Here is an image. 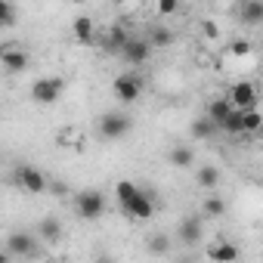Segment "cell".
I'll return each instance as SVG.
<instances>
[{
    "label": "cell",
    "instance_id": "cell-17",
    "mask_svg": "<svg viewBox=\"0 0 263 263\" xmlns=\"http://www.w3.org/2000/svg\"><path fill=\"white\" fill-rule=\"evenodd\" d=\"M167 161H171L177 171H186L189 164H195V149H192V146H174L171 155H167Z\"/></svg>",
    "mask_w": 263,
    "mask_h": 263
},
{
    "label": "cell",
    "instance_id": "cell-4",
    "mask_svg": "<svg viewBox=\"0 0 263 263\" xmlns=\"http://www.w3.org/2000/svg\"><path fill=\"white\" fill-rule=\"evenodd\" d=\"M74 214L81 220H99L105 214V195L99 189H84L74 198Z\"/></svg>",
    "mask_w": 263,
    "mask_h": 263
},
{
    "label": "cell",
    "instance_id": "cell-31",
    "mask_svg": "<svg viewBox=\"0 0 263 263\" xmlns=\"http://www.w3.org/2000/svg\"><path fill=\"white\" fill-rule=\"evenodd\" d=\"M10 260H13V254H10V251H0V263H10Z\"/></svg>",
    "mask_w": 263,
    "mask_h": 263
},
{
    "label": "cell",
    "instance_id": "cell-29",
    "mask_svg": "<svg viewBox=\"0 0 263 263\" xmlns=\"http://www.w3.org/2000/svg\"><path fill=\"white\" fill-rule=\"evenodd\" d=\"M251 50H254V44H251V41H232V44H229V53H232V56H238V59H241V56H248Z\"/></svg>",
    "mask_w": 263,
    "mask_h": 263
},
{
    "label": "cell",
    "instance_id": "cell-26",
    "mask_svg": "<svg viewBox=\"0 0 263 263\" xmlns=\"http://www.w3.org/2000/svg\"><path fill=\"white\" fill-rule=\"evenodd\" d=\"M140 186L137 183H130V180H118L115 183V198H118V204H127L130 201V195H134Z\"/></svg>",
    "mask_w": 263,
    "mask_h": 263
},
{
    "label": "cell",
    "instance_id": "cell-28",
    "mask_svg": "<svg viewBox=\"0 0 263 263\" xmlns=\"http://www.w3.org/2000/svg\"><path fill=\"white\" fill-rule=\"evenodd\" d=\"M149 251H152V254H167V251H171V241H167L164 235H152V238H149Z\"/></svg>",
    "mask_w": 263,
    "mask_h": 263
},
{
    "label": "cell",
    "instance_id": "cell-16",
    "mask_svg": "<svg viewBox=\"0 0 263 263\" xmlns=\"http://www.w3.org/2000/svg\"><path fill=\"white\" fill-rule=\"evenodd\" d=\"M260 127H263V115H260V108H257V105L241 108V134H245V137H254Z\"/></svg>",
    "mask_w": 263,
    "mask_h": 263
},
{
    "label": "cell",
    "instance_id": "cell-19",
    "mask_svg": "<svg viewBox=\"0 0 263 263\" xmlns=\"http://www.w3.org/2000/svg\"><path fill=\"white\" fill-rule=\"evenodd\" d=\"M238 16H241L245 25H260L263 22V0H245Z\"/></svg>",
    "mask_w": 263,
    "mask_h": 263
},
{
    "label": "cell",
    "instance_id": "cell-8",
    "mask_svg": "<svg viewBox=\"0 0 263 263\" xmlns=\"http://www.w3.org/2000/svg\"><path fill=\"white\" fill-rule=\"evenodd\" d=\"M177 238H180L183 245L195 248V245L204 238V217H201V214H189V217H183L180 226H177Z\"/></svg>",
    "mask_w": 263,
    "mask_h": 263
},
{
    "label": "cell",
    "instance_id": "cell-9",
    "mask_svg": "<svg viewBox=\"0 0 263 263\" xmlns=\"http://www.w3.org/2000/svg\"><path fill=\"white\" fill-rule=\"evenodd\" d=\"M149 56H152V47H149L146 37H127L124 47H121V59L127 65H146Z\"/></svg>",
    "mask_w": 263,
    "mask_h": 263
},
{
    "label": "cell",
    "instance_id": "cell-7",
    "mask_svg": "<svg viewBox=\"0 0 263 263\" xmlns=\"http://www.w3.org/2000/svg\"><path fill=\"white\" fill-rule=\"evenodd\" d=\"M0 65H4L10 74H22L31 65V56L16 41H10V44H0Z\"/></svg>",
    "mask_w": 263,
    "mask_h": 263
},
{
    "label": "cell",
    "instance_id": "cell-21",
    "mask_svg": "<svg viewBox=\"0 0 263 263\" xmlns=\"http://www.w3.org/2000/svg\"><path fill=\"white\" fill-rule=\"evenodd\" d=\"M146 41H149V47L155 50V47H171V44L177 41V34H174L171 28H164V25H155V28L146 34Z\"/></svg>",
    "mask_w": 263,
    "mask_h": 263
},
{
    "label": "cell",
    "instance_id": "cell-27",
    "mask_svg": "<svg viewBox=\"0 0 263 263\" xmlns=\"http://www.w3.org/2000/svg\"><path fill=\"white\" fill-rule=\"evenodd\" d=\"M155 10L158 16H174L180 10V0H155Z\"/></svg>",
    "mask_w": 263,
    "mask_h": 263
},
{
    "label": "cell",
    "instance_id": "cell-22",
    "mask_svg": "<svg viewBox=\"0 0 263 263\" xmlns=\"http://www.w3.org/2000/svg\"><path fill=\"white\" fill-rule=\"evenodd\" d=\"M229 111H232L229 99H226V96H217V99H211V102H208V111H204V115H208V118H211V121L220 127V121H223Z\"/></svg>",
    "mask_w": 263,
    "mask_h": 263
},
{
    "label": "cell",
    "instance_id": "cell-30",
    "mask_svg": "<svg viewBox=\"0 0 263 263\" xmlns=\"http://www.w3.org/2000/svg\"><path fill=\"white\" fill-rule=\"evenodd\" d=\"M201 34H204L208 41H220V25L211 22V19H204V22H201Z\"/></svg>",
    "mask_w": 263,
    "mask_h": 263
},
{
    "label": "cell",
    "instance_id": "cell-20",
    "mask_svg": "<svg viewBox=\"0 0 263 263\" xmlns=\"http://www.w3.org/2000/svg\"><path fill=\"white\" fill-rule=\"evenodd\" d=\"M214 130H217V124H214L208 115H201V118H195V121H192L189 137H192V140H211V137H214Z\"/></svg>",
    "mask_w": 263,
    "mask_h": 263
},
{
    "label": "cell",
    "instance_id": "cell-6",
    "mask_svg": "<svg viewBox=\"0 0 263 263\" xmlns=\"http://www.w3.org/2000/svg\"><path fill=\"white\" fill-rule=\"evenodd\" d=\"M16 183H19V189L28 192V195H44L47 186H50L47 174H41V171L31 167V164H19V167H16Z\"/></svg>",
    "mask_w": 263,
    "mask_h": 263
},
{
    "label": "cell",
    "instance_id": "cell-23",
    "mask_svg": "<svg viewBox=\"0 0 263 263\" xmlns=\"http://www.w3.org/2000/svg\"><path fill=\"white\" fill-rule=\"evenodd\" d=\"M220 130H223V134H229V137H245V134H241V108H232V111L220 121Z\"/></svg>",
    "mask_w": 263,
    "mask_h": 263
},
{
    "label": "cell",
    "instance_id": "cell-24",
    "mask_svg": "<svg viewBox=\"0 0 263 263\" xmlns=\"http://www.w3.org/2000/svg\"><path fill=\"white\" fill-rule=\"evenodd\" d=\"M130 34H127V28H121V25H111L108 28V34H105V50L108 53H121V47H124V41H127Z\"/></svg>",
    "mask_w": 263,
    "mask_h": 263
},
{
    "label": "cell",
    "instance_id": "cell-10",
    "mask_svg": "<svg viewBox=\"0 0 263 263\" xmlns=\"http://www.w3.org/2000/svg\"><path fill=\"white\" fill-rule=\"evenodd\" d=\"M226 99L232 108H251V105H257V84L254 81H235L229 87Z\"/></svg>",
    "mask_w": 263,
    "mask_h": 263
},
{
    "label": "cell",
    "instance_id": "cell-32",
    "mask_svg": "<svg viewBox=\"0 0 263 263\" xmlns=\"http://www.w3.org/2000/svg\"><path fill=\"white\" fill-rule=\"evenodd\" d=\"M68 4H74V7H81V4H87V0H68Z\"/></svg>",
    "mask_w": 263,
    "mask_h": 263
},
{
    "label": "cell",
    "instance_id": "cell-3",
    "mask_svg": "<svg viewBox=\"0 0 263 263\" xmlns=\"http://www.w3.org/2000/svg\"><path fill=\"white\" fill-rule=\"evenodd\" d=\"M65 93V78L62 74H44L31 84V99L37 105H53Z\"/></svg>",
    "mask_w": 263,
    "mask_h": 263
},
{
    "label": "cell",
    "instance_id": "cell-5",
    "mask_svg": "<svg viewBox=\"0 0 263 263\" xmlns=\"http://www.w3.org/2000/svg\"><path fill=\"white\" fill-rule=\"evenodd\" d=\"M121 211L130 217V220H149L155 214V195L149 189H137L134 195H130L127 204H121Z\"/></svg>",
    "mask_w": 263,
    "mask_h": 263
},
{
    "label": "cell",
    "instance_id": "cell-11",
    "mask_svg": "<svg viewBox=\"0 0 263 263\" xmlns=\"http://www.w3.org/2000/svg\"><path fill=\"white\" fill-rule=\"evenodd\" d=\"M7 251L13 257H31L37 251V238L31 232H10L7 235Z\"/></svg>",
    "mask_w": 263,
    "mask_h": 263
},
{
    "label": "cell",
    "instance_id": "cell-14",
    "mask_svg": "<svg viewBox=\"0 0 263 263\" xmlns=\"http://www.w3.org/2000/svg\"><path fill=\"white\" fill-rule=\"evenodd\" d=\"M223 214H226V201L217 192H208V198L201 201V217L204 220H220Z\"/></svg>",
    "mask_w": 263,
    "mask_h": 263
},
{
    "label": "cell",
    "instance_id": "cell-18",
    "mask_svg": "<svg viewBox=\"0 0 263 263\" xmlns=\"http://www.w3.org/2000/svg\"><path fill=\"white\" fill-rule=\"evenodd\" d=\"M220 180H223V174H220L217 164H201V167H198V186H201V189L214 192V189L220 186Z\"/></svg>",
    "mask_w": 263,
    "mask_h": 263
},
{
    "label": "cell",
    "instance_id": "cell-2",
    "mask_svg": "<svg viewBox=\"0 0 263 263\" xmlns=\"http://www.w3.org/2000/svg\"><path fill=\"white\" fill-rule=\"evenodd\" d=\"M130 130H134V118H130L127 111H105V115H99V137L105 143L124 140Z\"/></svg>",
    "mask_w": 263,
    "mask_h": 263
},
{
    "label": "cell",
    "instance_id": "cell-12",
    "mask_svg": "<svg viewBox=\"0 0 263 263\" xmlns=\"http://www.w3.org/2000/svg\"><path fill=\"white\" fill-rule=\"evenodd\" d=\"M71 34H74V41H78L81 47L96 44V25H93V19H90V16H78V19L71 22Z\"/></svg>",
    "mask_w": 263,
    "mask_h": 263
},
{
    "label": "cell",
    "instance_id": "cell-15",
    "mask_svg": "<svg viewBox=\"0 0 263 263\" xmlns=\"http://www.w3.org/2000/svg\"><path fill=\"white\" fill-rule=\"evenodd\" d=\"M37 238H41V241H50V245L59 241V238H62V223H59L56 217H44V220L37 223Z\"/></svg>",
    "mask_w": 263,
    "mask_h": 263
},
{
    "label": "cell",
    "instance_id": "cell-25",
    "mask_svg": "<svg viewBox=\"0 0 263 263\" xmlns=\"http://www.w3.org/2000/svg\"><path fill=\"white\" fill-rule=\"evenodd\" d=\"M19 22V13L13 7V0H0V28H10Z\"/></svg>",
    "mask_w": 263,
    "mask_h": 263
},
{
    "label": "cell",
    "instance_id": "cell-13",
    "mask_svg": "<svg viewBox=\"0 0 263 263\" xmlns=\"http://www.w3.org/2000/svg\"><path fill=\"white\" fill-rule=\"evenodd\" d=\"M208 257H211L214 263H235V260H238V248L229 245L226 238H217V241L208 248Z\"/></svg>",
    "mask_w": 263,
    "mask_h": 263
},
{
    "label": "cell",
    "instance_id": "cell-1",
    "mask_svg": "<svg viewBox=\"0 0 263 263\" xmlns=\"http://www.w3.org/2000/svg\"><path fill=\"white\" fill-rule=\"evenodd\" d=\"M111 90H115V99L124 102V105H134L140 102L143 90H146V81L140 71H121L115 81H111Z\"/></svg>",
    "mask_w": 263,
    "mask_h": 263
}]
</instances>
